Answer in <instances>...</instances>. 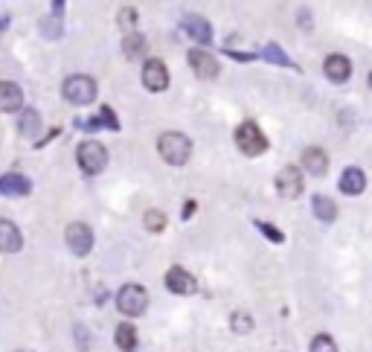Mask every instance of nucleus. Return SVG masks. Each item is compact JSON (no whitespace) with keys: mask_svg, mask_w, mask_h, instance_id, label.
<instances>
[{"mask_svg":"<svg viewBox=\"0 0 372 352\" xmlns=\"http://www.w3.org/2000/svg\"><path fill=\"white\" fill-rule=\"evenodd\" d=\"M303 172L296 169V166H285L282 172H280V178H277V190H280V195H285V198H300L303 195Z\"/></svg>","mask_w":372,"mask_h":352,"instance_id":"nucleus-10","label":"nucleus"},{"mask_svg":"<svg viewBox=\"0 0 372 352\" xmlns=\"http://www.w3.org/2000/svg\"><path fill=\"white\" fill-rule=\"evenodd\" d=\"M116 309H119L122 315H128V317L145 315V309H148V291H145L143 286H137V283L122 286V289L116 291Z\"/></svg>","mask_w":372,"mask_h":352,"instance_id":"nucleus-3","label":"nucleus"},{"mask_svg":"<svg viewBox=\"0 0 372 352\" xmlns=\"http://www.w3.org/2000/svg\"><path fill=\"white\" fill-rule=\"evenodd\" d=\"M311 207H314V216H317L320 221L332 224V221L337 219V204H335L329 195H314V198H311Z\"/></svg>","mask_w":372,"mask_h":352,"instance_id":"nucleus-18","label":"nucleus"},{"mask_svg":"<svg viewBox=\"0 0 372 352\" xmlns=\"http://www.w3.org/2000/svg\"><path fill=\"white\" fill-rule=\"evenodd\" d=\"M6 23H9V18H0V30H6Z\"/></svg>","mask_w":372,"mask_h":352,"instance_id":"nucleus-31","label":"nucleus"},{"mask_svg":"<svg viewBox=\"0 0 372 352\" xmlns=\"http://www.w3.org/2000/svg\"><path fill=\"white\" fill-rule=\"evenodd\" d=\"M23 108V90L15 82H0V111H20Z\"/></svg>","mask_w":372,"mask_h":352,"instance_id":"nucleus-16","label":"nucleus"},{"mask_svg":"<svg viewBox=\"0 0 372 352\" xmlns=\"http://www.w3.org/2000/svg\"><path fill=\"white\" fill-rule=\"evenodd\" d=\"M27 352H30V349H27Z\"/></svg>","mask_w":372,"mask_h":352,"instance_id":"nucleus-32","label":"nucleus"},{"mask_svg":"<svg viewBox=\"0 0 372 352\" xmlns=\"http://www.w3.org/2000/svg\"><path fill=\"white\" fill-rule=\"evenodd\" d=\"M41 30H44L47 38H59V35H61V15L53 12V20H44V23H41Z\"/></svg>","mask_w":372,"mask_h":352,"instance_id":"nucleus-25","label":"nucleus"},{"mask_svg":"<svg viewBox=\"0 0 372 352\" xmlns=\"http://www.w3.org/2000/svg\"><path fill=\"white\" fill-rule=\"evenodd\" d=\"M143 85L152 90V93L169 87V70H166V64H163L160 59H148V61L143 64Z\"/></svg>","mask_w":372,"mask_h":352,"instance_id":"nucleus-8","label":"nucleus"},{"mask_svg":"<svg viewBox=\"0 0 372 352\" xmlns=\"http://www.w3.org/2000/svg\"><path fill=\"white\" fill-rule=\"evenodd\" d=\"M18 128H20L23 137H35L41 131V116H38V111L23 108L20 116H18Z\"/></svg>","mask_w":372,"mask_h":352,"instance_id":"nucleus-20","label":"nucleus"},{"mask_svg":"<svg viewBox=\"0 0 372 352\" xmlns=\"http://www.w3.org/2000/svg\"><path fill=\"white\" fill-rule=\"evenodd\" d=\"M308 352H337V344L332 341V335H314Z\"/></svg>","mask_w":372,"mask_h":352,"instance_id":"nucleus-24","label":"nucleus"},{"mask_svg":"<svg viewBox=\"0 0 372 352\" xmlns=\"http://www.w3.org/2000/svg\"><path fill=\"white\" fill-rule=\"evenodd\" d=\"M76 126H79L82 131H99V128H105V126H102V120H99V116H93V120H79Z\"/></svg>","mask_w":372,"mask_h":352,"instance_id":"nucleus-29","label":"nucleus"},{"mask_svg":"<svg viewBox=\"0 0 372 352\" xmlns=\"http://www.w3.org/2000/svg\"><path fill=\"white\" fill-rule=\"evenodd\" d=\"M189 64L195 70V76L198 79H215L218 76V59L210 53V50H201V47H195V50H189Z\"/></svg>","mask_w":372,"mask_h":352,"instance_id":"nucleus-7","label":"nucleus"},{"mask_svg":"<svg viewBox=\"0 0 372 352\" xmlns=\"http://www.w3.org/2000/svg\"><path fill=\"white\" fill-rule=\"evenodd\" d=\"M236 146L247 154V157H256L268 149V137L262 134V128L256 123H241L236 128Z\"/></svg>","mask_w":372,"mask_h":352,"instance_id":"nucleus-5","label":"nucleus"},{"mask_svg":"<svg viewBox=\"0 0 372 352\" xmlns=\"http://www.w3.org/2000/svg\"><path fill=\"white\" fill-rule=\"evenodd\" d=\"M166 289L172 291V294H195L198 291V283H195V277L186 271V268H181V265H172L169 271H166Z\"/></svg>","mask_w":372,"mask_h":352,"instance_id":"nucleus-9","label":"nucleus"},{"mask_svg":"<svg viewBox=\"0 0 372 352\" xmlns=\"http://www.w3.org/2000/svg\"><path fill=\"white\" fill-rule=\"evenodd\" d=\"M64 242H67L70 253L88 256V253L93 250V230H90L85 221H73V224L64 230Z\"/></svg>","mask_w":372,"mask_h":352,"instance_id":"nucleus-6","label":"nucleus"},{"mask_svg":"<svg viewBox=\"0 0 372 352\" xmlns=\"http://www.w3.org/2000/svg\"><path fill=\"white\" fill-rule=\"evenodd\" d=\"M157 152L166 163H172V166H184V163L192 157V140L178 134V131H166L157 137Z\"/></svg>","mask_w":372,"mask_h":352,"instance_id":"nucleus-1","label":"nucleus"},{"mask_svg":"<svg viewBox=\"0 0 372 352\" xmlns=\"http://www.w3.org/2000/svg\"><path fill=\"white\" fill-rule=\"evenodd\" d=\"M364 190H366V175H364V169H358V166L343 169V175H340V193H346V195H361Z\"/></svg>","mask_w":372,"mask_h":352,"instance_id":"nucleus-15","label":"nucleus"},{"mask_svg":"<svg viewBox=\"0 0 372 352\" xmlns=\"http://www.w3.org/2000/svg\"><path fill=\"white\" fill-rule=\"evenodd\" d=\"M323 70H326V76H329L335 85H343L346 79L352 76V64H349V59L340 56V53L329 56V59L323 61Z\"/></svg>","mask_w":372,"mask_h":352,"instance_id":"nucleus-14","label":"nucleus"},{"mask_svg":"<svg viewBox=\"0 0 372 352\" xmlns=\"http://www.w3.org/2000/svg\"><path fill=\"white\" fill-rule=\"evenodd\" d=\"M99 120H102V126H105V128H111V131H116V128H119V120L114 116V111H111L108 105L102 108V114H99Z\"/></svg>","mask_w":372,"mask_h":352,"instance_id":"nucleus-28","label":"nucleus"},{"mask_svg":"<svg viewBox=\"0 0 372 352\" xmlns=\"http://www.w3.org/2000/svg\"><path fill=\"white\" fill-rule=\"evenodd\" d=\"M184 30H186V35L195 38L198 44H210V41H212V27H210V20L201 18V15H195V12L184 18Z\"/></svg>","mask_w":372,"mask_h":352,"instance_id":"nucleus-12","label":"nucleus"},{"mask_svg":"<svg viewBox=\"0 0 372 352\" xmlns=\"http://www.w3.org/2000/svg\"><path fill=\"white\" fill-rule=\"evenodd\" d=\"M230 326H233V332H251L253 329V320H251V315H244V312H239V315H233V320H230Z\"/></svg>","mask_w":372,"mask_h":352,"instance_id":"nucleus-26","label":"nucleus"},{"mask_svg":"<svg viewBox=\"0 0 372 352\" xmlns=\"http://www.w3.org/2000/svg\"><path fill=\"white\" fill-rule=\"evenodd\" d=\"M256 227H259V230L265 233V236H268L270 242H277V245H280V242L285 239V233H282V230H277L274 224H268V221H256Z\"/></svg>","mask_w":372,"mask_h":352,"instance_id":"nucleus-27","label":"nucleus"},{"mask_svg":"<svg viewBox=\"0 0 372 352\" xmlns=\"http://www.w3.org/2000/svg\"><path fill=\"white\" fill-rule=\"evenodd\" d=\"M61 97L70 105H90L96 99V82L90 76H85V73L67 76L64 79V87H61Z\"/></svg>","mask_w":372,"mask_h":352,"instance_id":"nucleus-2","label":"nucleus"},{"mask_svg":"<svg viewBox=\"0 0 372 352\" xmlns=\"http://www.w3.org/2000/svg\"><path fill=\"white\" fill-rule=\"evenodd\" d=\"M262 56H265V59H268L270 64H282V67H296V64H294V61H291V59L285 56V50H282V47H277V44H268Z\"/></svg>","mask_w":372,"mask_h":352,"instance_id":"nucleus-22","label":"nucleus"},{"mask_svg":"<svg viewBox=\"0 0 372 352\" xmlns=\"http://www.w3.org/2000/svg\"><path fill=\"white\" fill-rule=\"evenodd\" d=\"M23 248V236L15 221L9 219H0V250L4 253H18Z\"/></svg>","mask_w":372,"mask_h":352,"instance_id":"nucleus-13","label":"nucleus"},{"mask_svg":"<svg viewBox=\"0 0 372 352\" xmlns=\"http://www.w3.org/2000/svg\"><path fill=\"white\" fill-rule=\"evenodd\" d=\"M76 157H79L82 172H88V175H99L108 166V152L102 143H96V140H85L76 152Z\"/></svg>","mask_w":372,"mask_h":352,"instance_id":"nucleus-4","label":"nucleus"},{"mask_svg":"<svg viewBox=\"0 0 372 352\" xmlns=\"http://www.w3.org/2000/svg\"><path fill=\"white\" fill-rule=\"evenodd\" d=\"M134 20V9H122V23H131Z\"/></svg>","mask_w":372,"mask_h":352,"instance_id":"nucleus-30","label":"nucleus"},{"mask_svg":"<svg viewBox=\"0 0 372 352\" xmlns=\"http://www.w3.org/2000/svg\"><path fill=\"white\" fill-rule=\"evenodd\" d=\"M114 341H116V346H119L122 352H134L137 344H140L137 329H134L131 323H119V326H116V332H114Z\"/></svg>","mask_w":372,"mask_h":352,"instance_id":"nucleus-19","label":"nucleus"},{"mask_svg":"<svg viewBox=\"0 0 372 352\" xmlns=\"http://www.w3.org/2000/svg\"><path fill=\"white\" fill-rule=\"evenodd\" d=\"M143 221H145V230H152V233H160L166 227V216L160 213V210H148V213L143 216Z\"/></svg>","mask_w":372,"mask_h":352,"instance_id":"nucleus-23","label":"nucleus"},{"mask_svg":"<svg viewBox=\"0 0 372 352\" xmlns=\"http://www.w3.org/2000/svg\"><path fill=\"white\" fill-rule=\"evenodd\" d=\"M303 169L308 175H314V178H323L329 172V154L320 149V146H308L303 152Z\"/></svg>","mask_w":372,"mask_h":352,"instance_id":"nucleus-11","label":"nucleus"},{"mask_svg":"<svg viewBox=\"0 0 372 352\" xmlns=\"http://www.w3.org/2000/svg\"><path fill=\"white\" fill-rule=\"evenodd\" d=\"M122 53H126L128 59H140V56L145 53V41H143L137 32L126 35V41H122Z\"/></svg>","mask_w":372,"mask_h":352,"instance_id":"nucleus-21","label":"nucleus"},{"mask_svg":"<svg viewBox=\"0 0 372 352\" xmlns=\"http://www.w3.org/2000/svg\"><path fill=\"white\" fill-rule=\"evenodd\" d=\"M32 190V183L18 175V172H9V175H0V195H27Z\"/></svg>","mask_w":372,"mask_h":352,"instance_id":"nucleus-17","label":"nucleus"}]
</instances>
